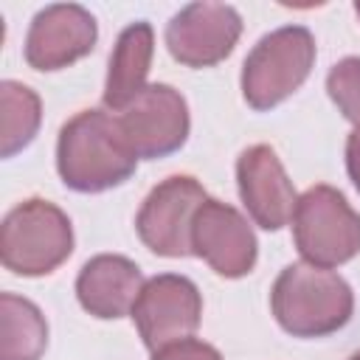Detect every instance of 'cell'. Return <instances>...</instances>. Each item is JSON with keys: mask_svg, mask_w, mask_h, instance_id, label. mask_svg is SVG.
<instances>
[{"mask_svg": "<svg viewBox=\"0 0 360 360\" xmlns=\"http://www.w3.org/2000/svg\"><path fill=\"white\" fill-rule=\"evenodd\" d=\"M138 155L132 152L118 118L101 110L76 112L56 141V169L68 188L98 194L127 183L135 174Z\"/></svg>", "mask_w": 360, "mask_h": 360, "instance_id": "1", "label": "cell"}, {"mask_svg": "<svg viewBox=\"0 0 360 360\" xmlns=\"http://www.w3.org/2000/svg\"><path fill=\"white\" fill-rule=\"evenodd\" d=\"M270 307L278 326L292 338H323L349 323L354 295L338 273L295 262L278 273Z\"/></svg>", "mask_w": 360, "mask_h": 360, "instance_id": "2", "label": "cell"}, {"mask_svg": "<svg viewBox=\"0 0 360 360\" xmlns=\"http://www.w3.org/2000/svg\"><path fill=\"white\" fill-rule=\"evenodd\" d=\"M73 253L68 214L39 197L14 205L0 225V262L17 276H48Z\"/></svg>", "mask_w": 360, "mask_h": 360, "instance_id": "3", "label": "cell"}, {"mask_svg": "<svg viewBox=\"0 0 360 360\" xmlns=\"http://www.w3.org/2000/svg\"><path fill=\"white\" fill-rule=\"evenodd\" d=\"M315 65V37L304 25L264 34L242 65V96L253 110H270L290 98Z\"/></svg>", "mask_w": 360, "mask_h": 360, "instance_id": "4", "label": "cell"}, {"mask_svg": "<svg viewBox=\"0 0 360 360\" xmlns=\"http://www.w3.org/2000/svg\"><path fill=\"white\" fill-rule=\"evenodd\" d=\"M292 236L301 259L315 267H338L360 253V214L332 186L307 188L292 211Z\"/></svg>", "mask_w": 360, "mask_h": 360, "instance_id": "5", "label": "cell"}, {"mask_svg": "<svg viewBox=\"0 0 360 360\" xmlns=\"http://www.w3.org/2000/svg\"><path fill=\"white\" fill-rule=\"evenodd\" d=\"M205 200L208 194L194 177H166L146 194L135 217V231L141 242L152 253L166 259L191 256V225Z\"/></svg>", "mask_w": 360, "mask_h": 360, "instance_id": "6", "label": "cell"}, {"mask_svg": "<svg viewBox=\"0 0 360 360\" xmlns=\"http://www.w3.org/2000/svg\"><path fill=\"white\" fill-rule=\"evenodd\" d=\"M202 315V298L191 278L177 273H160L149 278L132 307V321L143 346L155 354L197 332Z\"/></svg>", "mask_w": 360, "mask_h": 360, "instance_id": "7", "label": "cell"}, {"mask_svg": "<svg viewBox=\"0 0 360 360\" xmlns=\"http://www.w3.org/2000/svg\"><path fill=\"white\" fill-rule=\"evenodd\" d=\"M242 34V17L225 3H191L166 25V48L186 68H211L222 62Z\"/></svg>", "mask_w": 360, "mask_h": 360, "instance_id": "8", "label": "cell"}, {"mask_svg": "<svg viewBox=\"0 0 360 360\" xmlns=\"http://www.w3.org/2000/svg\"><path fill=\"white\" fill-rule=\"evenodd\" d=\"M118 124L143 160L177 152L188 138V107L172 84H146V90L118 115Z\"/></svg>", "mask_w": 360, "mask_h": 360, "instance_id": "9", "label": "cell"}, {"mask_svg": "<svg viewBox=\"0 0 360 360\" xmlns=\"http://www.w3.org/2000/svg\"><path fill=\"white\" fill-rule=\"evenodd\" d=\"M256 236L248 219L222 200H205L191 225V253L225 278H242L256 264Z\"/></svg>", "mask_w": 360, "mask_h": 360, "instance_id": "10", "label": "cell"}, {"mask_svg": "<svg viewBox=\"0 0 360 360\" xmlns=\"http://www.w3.org/2000/svg\"><path fill=\"white\" fill-rule=\"evenodd\" d=\"M96 20L76 3H56L31 20L25 37V62L34 70H59L96 48Z\"/></svg>", "mask_w": 360, "mask_h": 360, "instance_id": "11", "label": "cell"}, {"mask_svg": "<svg viewBox=\"0 0 360 360\" xmlns=\"http://www.w3.org/2000/svg\"><path fill=\"white\" fill-rule=\"evenodd\" d=\"M236 186L250 219L264 231H278L292 219L295 188L273 146H248L236 160Z\"/></svg>", "mask_w": 360, "mask_h": 360, "instance_id": "12", "label": "cell"}, {"mask_svg": "<svg viewBox=\"0 0 360 360\" xmlns=\"http://www.w3.org/2000/svg\"><path fill=\"white\" fill-rule=\"evenodd\" d=\"M143 276L135 262L115 253H101L84 262L76 278V298L93 318L115 321L132 315V307L143 290Z\"/></svg>", "mask_w": 360, "mask_h": 360, "instance_id": "13", "label": "cell"}, {"mask_svg": "<svg viewBox=\"0 0 360 360\" xmlns=\"http://www.w3.org/2000/svg\"><path fill=\"white\" fill-rule=\"evenodd\" d=\"M155 53V34L149 22H132L118 34V42L110 53L107 82H104V107L124 112L143 90Z\"/></svg>", "mask_w": 360, "mask_h": 360, "instance_id": "14", "label": "cell"}, {"mask_svg": "<svg viewBox=\"0 0 360 360\" xmlns=\"http://www.w3.org/2000/svg\"><path fill=\"white\" fill-rule=\"evenodd\" d=\"M48 346V323L37 304L14 292L0 295V360H39Z\"/></svg>", "mask_w": 360, "mask_h": 360, "instance_id": "15", "label": "cell"}, {"mask_svg": "<svg viewBox=\"0 0 360 360\" xmlns=\"http://www.w3.org/2000/svg\"><path fill=\"white\" fill-rule=\"evenodd\" d=\"M42 121V104L39 96L20 84L6 79L0 84V155L11 158L20 149H25Z\"/></svg>", "mask_w": 360, "mask_h": 360, "instance_id": "16", "label": "cell"}, {"mask_svg": "<svg viewBox=\"0 0 360 360\" xmlns=\"http://www.w3.org/2000/svg\"><path fill=\"white\" fill-rule=\"evenodd\" d=\"M326 93L335 107L360 129V56L340 59L326 76Z\"/></svg>", "mask_w": 360, "mask_h": 360, "instance_id": "17", "label": "cell"}, {"mask_svg": "<svg viewBox=\"0 0 360 360\" xmlns=\"http://www.w3.org/2000/svg\"><path fill=\"white\" fill-rule=\"evenodd\" d=\"M152 360H222V354L205 340L186 338V340H177V343L155 352Z\"/></svg>", "mask_w": 360, "mask_h": 360, "instance_id": "18", "label": "cell"}, {"mask_svg": "<svg viewBox=\"0 0 360 360\" xmlns=\"http://www.w3.org/2000/svg\"><path fill=\"white\" fill-rule=\"evenodd\" d=\"M346 172L354 183V188L360 191V129H354L346 138Z\"/></svg>", "mask_w": 360, "mask_h": 360, "instance_id": "19", "label": "cell"}, {"mask_svg": "<svg viewBox=\"0 0 360 360\" xmlns=\"http://www.w3.org/2000/svg\"><path fill=\"white\" fill-rule=\"evenodd\" d=\"M354 14H357V17H360V3H354Z\"/></svg>", "mask_w": 360, "mask_h": 360, "instance_id": "20", "label": "cell"}, {"mask_svg": "<svg viewBox=\"0 0 360 360\" xmlns=\"http://www.w3.org/2000/svg\"><path fill=\"white\" fill-rule=\"evenodd\" d=\"M349 360H360V352H354V354H352V357H349Z\"/></svg>", "mask_w": 360, "mask_h": 360, "instance_id": "21", "label": "cell"}]
</instances>
